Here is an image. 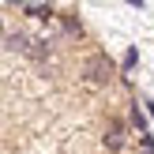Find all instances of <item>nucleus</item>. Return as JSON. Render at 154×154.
I'll return each instance as SVG.
<instances>
[{
	"label": "nucleus",
	"mask_w": 154,
	"mask_h": 154,
	"mask_svg": "<svg viewBox=\"0 0 154 154\" xmlns=\"http://www.w3.org/2000/svg\"><path fill=\"white\" fill-rule=\"evenodd\" d=\"M87 79H90V83H109V79H113V64H109L105 57H90V60H87Z\"/></svg>",
	"instance_id": "f257e3e1"
},
{
	"label": "nucleus",
	"mask_w": 154,
	"mask_h": 154,
	"mask_svg": "<svg viewBox=\"0 0 154 154\" xmlns=\"http://www.w3.org/2000/svg\"><path fill=\"white\" fill-rule=\"evenodd\" d=\"M105 147H109L113 154L124 147V124H120V120H113V124H109V132H105Z\"/></svg>",
	"instance_id": "f03ea898"
},
{
	"label": "nucleus",
	"mask_w": 154,
	"mask_h": 154,
	"mask_svg": "<svg viewBox=\"0 0 154 154\" xmlns=\"http://www.w3.org/2000/svg\"><path fill=\"white\" fill-rule=\"evenodd\" d=\"M23 11H26V15H34V19H49V15H53V8H45V4H23Z\"/></svg>",
	"instance_id": "7ed1b4c3"
},
{
	"label": "nucleus",
	"mask_w": 154,
	"mask_h": 154,
	"mask_svg": "<svg viewBox=\"0 0 154 154\" xmlns=\"http://www.w3.org/2000/svg\"><path fill=\"white\" fill-rule=\"evenodd\" d=\"M132 124H135V128H139V135H143V132H147V113H143V109H139V102H135V105H132Z\"/></svg>",
	"instance_id": "20e7f679"
},
{
	"label": "nucleus",
	"mask_w": 154,
	"mask_h": 154,
	"mask_svg": "<svg viewBox=\"0 0 154 154\" xmlns=\"http://www.w3.org/2000/svg\"><path fill=\"white\" fill-rule=\"evenodd\" d=\"M135 60H139V49H128V53H124V60H120V72H132Z\"/></svg>",
	"instance_id": "39448f33"
},
{
	"label": "nucleus",
	"mask_w": 154,
	"mask_h": 154,
	"mask_svg": "<svg viewBox=\"0 0 154 154\" xmlns=\"http://www.w3.org/2000/svg\"><path fill=\"white\" fill-rule=\"evenodd\" d=\"M8 45H11V49H19V53H30V42H26L23 34H11V38H8Z\"/></svg>",
	"instance_id": "423d86ee"
},
{
	"label": "nucleus",
	"mask_w": 154,
	"mask_h": 154,
	"mask_svg": "<svg viewBox=\"0 0 154 154\" xmlns=\"http://www.w3.org/2000/svg\"><path fill=\"white\" fill-rule=\"evenodd\" d=\"M139 147H143V154H154V135H150V132L139 135Z\"/></svg>",
	"instance_id": "0eeeda50"
},
{
	"label": "nucleus",
	"mask_w": 154,
	"mask_h": 154,
	"mask_svg": "<svg viewBox=\"0 0 154 154\" xmlns=\"http://www.w3.org/2000/svg\"><path fill=\"white\" fill-rule=\"evenodd\" d=\"M64 26L75 34V30H83V23H79V19H72V15H64Z\"/></svg>",
	"instance_id": "6e6552de"
},
{
	"label": "nucleus",
	"mask_w": 154,
	"mask_h": 154,
	"mask_svg": "<svg viewBox=\"0 0 154 154\" xmlns=\"http://www.w3.org/2000/svg\"><path fill=\"white\" fill-rule=\"evenodd\" d=\"M143 113H147V120H154V102H143Z\"/></svg>",
	"instance_id": "1a4fd4ad"
},
{
	"label": "nucleus",
	"mask_w": 154,
	"mask_h": 154,
	"mask_svg": "<svg viewBox=\"0 0 154 154\" xmlns=\"http://www.w3.org/2000/svg\"><path fill=\"white\" fill-rule=\"evenodd\" d=\"M0 30H4V26H0Z\"/></svg>",
	"instance_id": "9d476101"
}]
</instances>
